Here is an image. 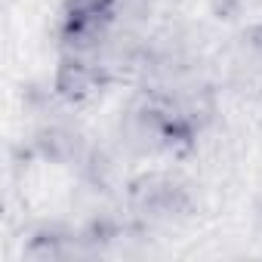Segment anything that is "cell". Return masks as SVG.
I'll return each instance as SVG.
<instances>
[{
	"instance_id": "1",
	"label": "cell",
	"mask_w": 262,
	"mask_h": 262,
	"mask_svg": "<svg viewBox=\"0 0 262 262\" xmlns=\"http://www.w3.org/2000/svg\"><path fill=\"white\" fill-rule=\"evenodd\" d=\"M198 133L179 117V111L158 93L142 90L120 111L117 120V148L133 161L182 158L194 148Z\"/></svg>"
},
{
	"instance_id": "2",
	"label": "cell",
	"mask_w": 262,
	"mask_h": 262,
	"mask_svg": "<svg viewBox=\"0 0 262 262\" xmlns=\"http://www.w3.org/2000/svg\"><path fill=\"white\" fill-rule=\"evenodd\" d=\"M123 213L148 237L176 231L194 219L198 204L191 185L170 170H148L123 185Z\"/></svg>"
},
{
	"instance_id": "3",
	"label": "cell",
	"mask_w": 262,
	"mask_h": 262,
	"mask_svg": "<svg viewBox=\"0 0 262 262\" xmlns=\"http://www.w3.org/2000/svg\"><path fill=\"white\" fill-rule=\"evenodd\" d=\"M120 77L108 68L102 59H86V56H59L53 80H50V96L59 99L65 108H83L96 99H102Z\"/></svg>"
}]
</instances>
